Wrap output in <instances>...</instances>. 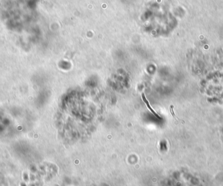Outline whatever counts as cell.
<instances>
[{
    "label": "cell",
    "instance_id": "cell-2",
    "mask_svg": "<svg viewBox=\"0 0 223 186\" xmlns=\"http://www.w3.org/2000/svg\"><path fill=\"white\" fill-rule=\"evenodd\" d=\"M173 108H174L173 106H170V112H171V114H172V116L174 117V118H175L176 119H177V120H179V118H177V117H176V115H175V114H174V112Z\"/></svg>",
    "mask_w": 223,
    "mask_h": 186
},
{
    "label": "cell",
    "instance_id": "cell-1",
    "mask_svg": "<svg viewBox=\"0 0 223 186\" xmlns=\"http://www.w3.org/2000/svg\"><path fill=\"white\" fill-rule=\"evenodd\" d=\"M142 98L143 101L144 102V103L145 104V105H146V107H148V109L150 110L151 112L152 113V114H153L154 115H155L156 117H157V118H160V116H159L158 115V114L156 113V112H155V110H154L152 108H151V107L150 106V102H149V101H148V100L146 99V97H145V94H144V93H142Z\"/></svg>",
    "mask_w": 223,
    "mask_h": 186
}]
</instances>
